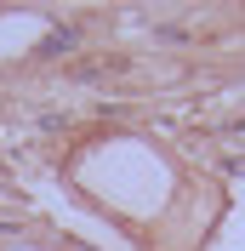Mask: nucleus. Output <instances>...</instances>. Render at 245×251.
<instances>
[{"mask_svg": "<svg viewBox=\"0 0 245 251\" xmlns=\"http://www.w3.org/2000/svg\"><path fill=\"white\" fill-rule=\"evenodd\" d=\"M69 46H74V29H63V34H51V40H46V46H40V51H46V57H57V51H69Z\"/></svg>", "mask_w": 245, "mask_h": 251, "instance_id": "nucleus-1", "label": "nucleus"}]
</instances>
